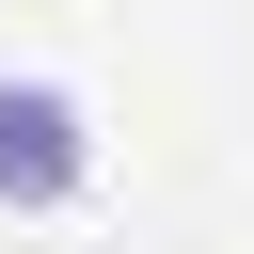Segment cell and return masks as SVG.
I'll return each mask as SVG.
<instances>
[{"label": "cell", "instance_id": "1", "mask_svg": "<svg viewBox=\"0 0 254 254\" xmlns=\"http://www.w3.org/2000/svg\"><path fill=\"white\" fill-rule=\"evenodd\" d=\"M95 175V143H79V95H48V79H0V206H64Z\"/></svg>", "mask_w": 254, "mask_h": 254}]
</instances>
